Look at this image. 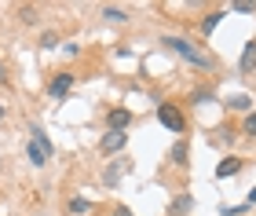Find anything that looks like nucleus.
Listing matches in <instances>:
<instances>
[{"label":"nucleus","mask_w":256,"mask_h":216,"mask_svg":"<svg viewBox=\"0 0 256 216\" xmlns=\"http://www.w3.org/2000/svg\"><path fill=\"white\" fill-rule=\"evenodd\" d=\"M234 128H230V124H220V128L212 132V143H224V146H230V143H234Z\"/></svg>","instance_id":"10"},{"label":"nucleus","mask_w":256,"mask_h":216,"mask_svg":"<svg viewBox=\"0 0 256 216\" xmlns=\"http://www.w3.org/2000/svg\"><path fill=\"white\" fill-rule=\"evenodd\" d=\"M99 15H106L110 22H128V11H124V8H114V4H102Z\"/></svg>","instance_id":"12"},{"label":"nucleus","mask_w":256,"mask_h":216,"mask_svg":"<svg viewBox=\"0 0 256 216\" xmlns=\"http://www.w3.org/2000/svg\"><path fill=\"white\" fill-rule=\"evenodd\" d=\"M128 146V132H106L99 140V150L102 154H118V150H124Z\"/></svg>","instance_id":"3"},{"label":"nucleus","mask_w":256,"mask_h":216,"mask_svg":"<svg viewBox=\"0 0 256 216\" xmlns=\"http://www.w3.org/2000/svg\"><path fill=\"white\" fill-rule=\"evenodd\" d=\"M114 216H136L132 209H124V206H118V209H114Z\"/></svg>","instance_id":"20"},{"label":"nucleus","mask_w":256,"mask_h":216,"mask_svg":"<svg viewBox=\"0 0 256 216\" xmlns=\"http://www.w3.org/2000/svg\"><path fill=\"white\" fill-rule=\"evenodd\" d=\"M55 44H59V37H55V33H44V37H40V48H55Z\"/></svg>","instance_id":"19"},{"label":"nucleus","mask_w":256,"mask_h":216,"mask_svg":"<svg viewBox=\"0 0 256 216\" xmlns=\"http://www.w3.org/2000/svg\"><path fill=\"white\" fill-rule=\"evenodd\" d=\"M0 84H11V77H8V70H4V62H0Z\"/></svg>","instance_id":"21"},{"label":"nucleus","mask_w":256,"mask_h":216,"mask_svg":"<svg viewBox=\"0 0 256 216\" xmlns=\"http://www.w3.org/2000/svg\"><path fill=\"white\" fill-rule=\"evenodd\" d=\"M246 136H256V110L252 114H246V128H242Z\"/></svg>","instance_id":"17"},{"label":"nucleus","mask_w":256,"mask_h":216,"mask_svg":"<svg viewBox=\"0 0 256 216\" xmlns=\"http://www.w3.org/2000/svg\"><path fill=\"white\" fill-rule=\"evenodd\" d=\"M234 11H246V15H249V11H256V4H252V0H234Z\"/></svg>","instance_id":"18"},{"label":"nucleus","mask_w":256,"mask_h":216,"mask_svg":"<svg viewBox=\"0 0 256 216\" xmlns=\"http://www.w3.org/2000/svg\"><path fill=\"white\" fill-rule=\"evenodd\" d=\"M227 106H230V110H238V114H252V96H249V92H246V96L238 92V96H230V99H227Z\"/></svg>","instance_id":"8"},{"label":"nucleus","mask_w":256,"mask_h":216,"mask_svg":"<svg viewBox=\"0 0 256 216\" xmlns=\"http://www.w3.org/2000/svg\"><path fill=\"white\" fill-rule=\"evenodd\" d=\"M246 206H256V187L249 190V198H246Z\"/></svg>","instance_id":"22"},{"label":"nucleus","mask_w":256,"mask_h":216,"mask_svg":"<svg viewBox=\"0 0 256 216\" xmlns=\"http://www.w3.org/2000/svg\"><path fill=\"white\" fill-rule=\"evenodd\" d=\"M0 121H4V103H0Z\"/></svg>","instance_id":"23"},{"label":"nucleus","mask_w":256,"mask_h":216,"mask_svg":"<svg viewBox=\"0 0 256 216\" xmlns=\"http://www.w3.org/2000/svg\"><path fill=\"white\" fill-rule=\"evenodd\" d=\"M205 103H212V92H208V88H198L194 92V106H205Z\"/></svg>","instance_id":"16"},{"label":"nucleus","mask_w":256,"mask_h":216,"mask_svg":"<svg viewBox=\"0 0 256 216\" xmlns=\"http://www.w3.org/2000/svg\"><path fill=\"white\" fill-rule=\"evenodd\" d=\"M106 124H110V132H128V124H132V110L114 106V110L106 114Z\"/></svg>","instance_id":"5"},{"label":"nucleus","mask_w":256,"mask_h":216,"mask_svg":"<svg viewBox=\"0 0 256 216\" xmlns=\"http://www.w3.org/2000/svg\"><path fill=\"white\" fill-rule=\"evenodd\" d=\"M124 168H128V162H118V165H110L106 172H102V184H106V187H114V184L121 180V172H124Z\"/></svg>","instance_id":"11"},{"label":"nucleus","mask_w":256,"mask_h":216,"mask_svg":"<svg viewBox=\"0 0 256 216\" xmlns=\"http://www.w3.org/2000/svg\"><path fill=\"white\" fill-rule=\"evenodd\" d=\"M161 44H168L172 52L183 55V59H187L190 66H198V70H212V66H216L212 55H205L202 48H194V44H190L187 37H161Z\"/></svg>","instance_id":"1"},{"label":"nucleus","mask_w":256,"mask_h":216,"mask_svg":"<svg viewBox=\"0 0 256 216\" xmlns=\"http://www.w3.org/2000/svg\"><path fill=\"white\" fill-rule=\"evenodd\" d=\"M70 212H77V216L80 212H92V202L88 198H70Z\"/></svg>","instance_id":"15"},{"label":"nucleus","mask_w":256,"mask_h":216,"mask_svg":"<svg viewBox=\"0 0 256 216\" xmlns=\"http://www.w3.org/2000/svg\"><path fill=\"white\" fill-rule=\"evenodd\" d=\"M158 121L165 124L168 132H183V128H187V121H183L180 106H172V103H158Z\"/></svg>","instance_id":"2"},{"label":"nucleus","mask_w":256,"mask_h":216,"mask_svg":"<svg viewBox=\"0 0 256 216\" xmlns=\"http://www.w3.org/2000/svg\"><path fill=\"white\" fill-rule=\"evenodd\" d=\"M70 88H74V74H55L52 84H48V96H52V99H66Z\"/></svg>","instance_id":"4"},{"label":"nucleus","mask_w":256,"mask_h":216,"mask_svg":"<svg viewBox=\"0 0 256 216\" xmlns=\"http://www.w3.org/2000/svg\"><path fill=\"white\" fill-rule=\"evenodd\" d=\"M172 165H187V158H190V146H187V140H176V146H172Z\"/></svg>","instance_id":"9"},{"label":"nucleus","mask_w":256,"mask_h":216,"mask_svg":"<svg viewBox=\"0 0 256 216\" xmlns=\"http://www.w3.org/2000/svg\"><path fill=\"white\" fill-rule=\"evenodd\" d=\"M238 70L242 74H252L256 70V40L246 44V52H242V59H238Z\"/></svg>","instance_id":"6"},{"label":"nucleus","mask_w":256,"mask_h":216,"mask_svg":"<svg viewBox=\"0 0 256 216\" xmlns=\"http://www.w3.org/2000/svg\"><path fill=\"white\" fill-rule=\"evenodd\" d=\"M220 22H224V11H208V15L202 18V33L208 37V33H212V30L220 26Z\"/></svg>","instance_id":"13"},{"label":"nucleus","mask_w":256,"mask_h":216,"mask_svg":"<svg viewBox=\"0 0 256 216\" xmlns=\"http://www.w3.org/2000/svg\"><path fill=\"white\" fill-rule=\"evenodd\" d=\"M242 168V158H224V162L216 165V180H227V176H234Z\"/></svg>","instance_id":"7"},{"label":"nucleus","mask_w":256,"mask_h":216,"mask_svg":"<svg viewBox=\"0 0 256 216\" xmlns=\"http://www.w3.org/2000/svg\"><path fill=\"white\" fill-rule=\"evenodd\" d=\"M190 209H194V198H190V194H180L176 202H172V212H176V216H180V212H190Z\"/></svg>","instance_id":"14"}]
</instances>
